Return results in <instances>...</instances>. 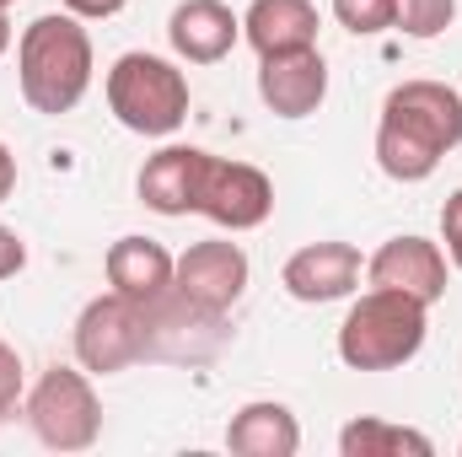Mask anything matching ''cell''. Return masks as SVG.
Wrapping results in <instances>:
<instances>
[{
  "label": "cell",
  "mask_w": 462,
  "mask_h": 457,
  "mask_svg": "<svg viewBox=\"0 0 462 457\" xmlns=\"http://www.w3.org/2000/svg\"><path fill=\"white\" fill-rule=\"evenodd\" d=\"M462 145V98L447 81H403L387 92L376 124V167L393 183H425Z\"/></svg>",
  "instance_id": "cell-1"
},
{
  "label": "cell",
  "mask_w": 462,
  "mask_h": 457,
  "mask_svg": "<svg viewBox=\"0 0 462 457\" xmlns=\"http://www.w3.org/2000/svg\"><path fill=\"white\" fill-rule=\"evenodd\" d=\"M16 81H22V98L32 114H70L92 87V38H87L81 16L60 11V16H38L32 27H22Z\"/></svg>",
  "instance_id": "cell-2"
},
{
  "label": "cell",
  "mask_w": 462,
  "mask_h": 457,
  "mask_svg": "<svg viewBox=\"0 0 462 457\" xmlns=\"http://www.w3.org/2000/svg\"><path fill=\"white\" fill-rule=\"evenodd\" d=\"M425 302L371 285L339 323V360L349 371H393L425 350Z\"/></svg>",
  "instance_id": "cell-3"
},
{
  "label": "cell",
  "mask_w": 462,
  "mask_h": 457,
  "mask_svg": "<svg viewBox=\"0 0 462 457\" xmlns=\"http://www.w3.org/2000/svg\"><path fill=\"white\" fill-rule=\"evenodd\" d=\"M108 108L134 135H172L189 118V76L162 54H118L108 70Z\"/></svg>",
  "instance_id": "cell-4"
},
{
  "label": "cell",
  "mask_w": 462,
  "mask_h": 457,
  "mask_svg": "<svg viewBox=\"0 0 462 457\" xmlns=\"http://www.w3.org/2000/svg\"><path fill=\"white\" fill-rule=\"evenodd\" d=\"M156 334L162 329H156L151 307L108 291V296H92L81 307V318H76V360L92 377H114L124 366H134L140 355H151Z\"/></svg>",
  "instance_id": "cell-5"
},
{
  "label": "cell",
  "mask_w": 462,
  "mask_h": 457,
  "mask_svg": "<svg viewBox=\"0 0 462 457\" xmlns=\"http://www.w3.org/2000/svg\"><path fill=\"white\" fill-rule=\"evenodd\" d=\"M27 425L54 452H87L103 436V404H97L92 377L70 366L43 371L38 387L27 393Z\"/></svg>",
  "instance_id": "cell-6"
},
{
  "label": "cell",
  "mask_w": 462,
  "mask_h": 457,
  "mask_svg": "<svg viewBox=\"0 0 462 457\" xmlns=\"http://www.w3.org/2000/svg\"><path fill=\"white\" fill-rule=\"evenodd\" d=\"M172 291L183 296L189 312H199L205 323H221L231 307L242 302V291H247V253H242L236 242H221V237L194 242V247L178 258Z\"/></svg>",
  "instance_id": "cell-7"
},
{
  "label": "cell",
  "mask_w": 462,
  "mask_h": 457,
  "mask_svg": "<svg viewBox=\"0 0 462 457\" xmlns=\"http://www.w3.org/2000/svg\"><path fill=\"white\" fill-rule=\"evenodd\" d=\"M274 210V183L269 173L247 167V162H221V156H205V173H199V194H194V216L216 221L226 231H253L269 221Z\"/></svg>",
  "instance_id": "cell-8"
},
{
  "label": "cell",
  "mask_w": 462,
  "mask_h": 457,
  "mask_svg": "<svg viewBox=\"0 0 462 457\" xmlns=\"http://www.w3.org/2000/svg\"><path fill=\"white\" fill-rule=\"evenodd\" d=\"M365 280L387 285V291H403V296H420L425 307H436L447 296V253L430 237H393V242H382L371 253Z\"/></svg>",
  "instance_id": "cell-9"
},
{
  "label": "cell",
  "mask_w": 462,
  "mask_h": 457,
  "mask_svg": "<svg viewBox=\"0 0 462 457\" xmlns=\"http://www.w3.org/2000/svg\"><path fill=\"white\" fill-rule=\"evenodd\" d=\"M280 285L296 302H307V307L345 302L349 291L360 285V247H349V242H307V247H296L285 258Z\"/></svg>",
  "instance_id": "cell-10"
},
{
  "label": "cell",
  "mask_w": 462,
  "mask_h": 457,
  "mask_svg": "<svg viewBox=\"0 0 462 457\" xmlns=\"http://www.w3.org/2000/svg\"><path fill=\"white\" fill-rule=\"evenodd\" d=\"M258 98L263 108L280 118H307L323 108L328 98V65L318 49H291V54H269L258 65Z\"/></svg>",
  "instance_id": "cell-11"
},
{
  "label": "cell",
  "mask_w": 462,
  "mask_h": 457,
  "mask_svg": "<svg viewBox=\"0 0 462 457\" xmlns=\"http://www.w3.org/2000/svg\"><path fill=\"white\" fill-rule=\"evenodd\" d=\"M172 280H178V258L162 242H151V237H118L114 247H108V285H114L118 296L162 312L172 302Z\"/></svg>",
  "instance_id": "cell-12"
},
{
  "label": "cell",
  "mask_w": 462,
  "mask_h": 457,
  "mask_svg": "<svg viewBox=\"0 0 462 457\" xmlns=\"http://www.w3.org/2000/svg\"><path fill=\"white\" fill-rule=\"evenodd\" d=\"M167 38L178 49V60L189 65H216L226 60L242 38V16L231 11L226 0H183L167 22Z\"/></svg>",
  "instance_id": "cell-13"
},
{
  "label": "cell",
  "mask_w": 462,
  "mask_h": 457,
  "mask_svg": "<svg viewBox=\"0 0 462 457\" xmlns=\"http://www.w3.org/2000/svg\"><path fill=\"white\" fill-rule=\"evenodd\" d=\"M205 156L199 145H162L156 156H145L140 167V205L156 210V216H189L194 210V194H199V173H205Z\"/></svg>",
  "instance_id": "cell-14"
},
{
  "label": "cell",
  "mask_w": 462,
  "mask_h": 457,
  "mask_svg": "<svg viewBox=\"0 0 462 457\" xmlns=\"http://www.w3.org/2000/svg\"><path fill=\"white\" fill-rule=\"evenodd\" d=\"M242 38L258 49V60L318 49V5L312 0H253L242 16Z\"/></svg>",
  "instance_id": "cell-15"
},
{
  "label": "cell",
  "mask_w": 462,
  "mask_h": 457,
  "mask_svg": "<svg viewBox=\"0 0 462 457\" xmlns=\"http://www.w3.org/2000/svg\"><path fill=\"white\" fill-rule=\"evenodd\" d=\"M226 447L236 457H296L301 452V425L285 404H242L226 425Z\"/></svg>",
  "instance_id": "cell-16"
},
{
  "label": "cell",
  "mask_w": 462,
  "mask_h": 457,
  "mask_svg": "<svg viewBox=\"0 0 462 457\" xmlns=\"http://www.w3.org/2000/svg\"><path fill=\"white\" fill-rule=\"evenodd\" d=\"M339 452L345 457H430V436L425 431H409V425H393V420H349L339 431Z\"/></svg>",
  "instance_id": "cell-17"
},
{
  "label": "cell",
  "mask_w": 462,
  "mask_h": 457,
  "mask_svg": "<svg viewBox=\"0 0 462 457\" xmlns=\"http://www.w3.org/2000/svg\"><path fill=\"white\" fill-rule=\"evenodd\" d=\"M457 16V0H398V33L409 38H441Z\"/></svg>",
  "instance_id": "cell-18"
},
{
  "label": "cell",
  "mask_w": 462,
  "mask_h": 457,
  "mask_svg": "<svg viewBox=\"0 0 462 457\" xmlns=\"http://www.w3.org/2000/svg\"><path fill=\"white\" fill-rule=\"evenodd\" d=\"M334 16L355 38H376L398 22V0H334Z\"/></svg>",
  "instance_id": "cell-19"
},
{
  "label": "cell",
  "mask_w": 462,
  "mask_h": 457,
  "mask_svg": "<svg viewBox=\"0 0 462 457\" xmlns=\"http://www.w3.org/2000/svg\"><path fill=\"white\" fill-rule=\"evenodd\" d=\"M22 404V355L0 340V420Z\"/></svg>",
  "instance_id": "cell-20"
},
{
  "label": "cell",
  "mask_w": 462,
  "mask_h": 457,
  "mask_svg": "<svg viewBox=\"0 0 462 457\" xmlns=\"http://www.w3.org/2000/svg\"><path fill=\"white\" fill-rule=\"evenodd\" d=\"M441 237H447V258L462 269V189L441 205Z\"/></svg>",
  "instance_id": "cell-21"
},
{
  "label": "cell",
  "mask_w": 462,
  "mask_h": 457,
  "mask_svg": "<svg viewBox=\"0 0 462 457\" xmlns=\"http://www.w3.org/2000/svg\"><path fill=\"white\" fill-rule=\"evenodd\" d=\"M22 264H27V247H22V237H16L11 227H0V280H11Z\"/></svg>",
  "instance_id": "cell-22"
},
{
  "label": "cell",
  "mask_w": 462,
  "mask_h": 457,
  "mask_svg": "<svg viewBox=\"0 0 462 457\" xmlns=\"http://www.w3.org/2000/svg\"><path fill=\"white\" fill-rule=\"evenodd\" d=\"M129 0H65V11L70 16H81V22H103V16H118Z\"/></svg>",
  "instance_id": "cell-23"
},
{
  "label": "cell",
  "mask_w": 462,
  "mask_h": 457,
  "mask_svg": "<svg viewBox=\"0 0 462 457\" xmlns=\"http://www.w3.org/2000/svg\"><path fill=\"white\" fill-rule=\"evenodd\" d=\"M11 189H16V156H11L5 140H0V205L11 200Z\"/></svg>",
  "instance_id": "cell-24"
},
{
  "label": "cell",
  "mask_w": 462,
  "mask_h": 457,
  "mask_svg": "<svg viewBox=\"0 0 462 457\" xmlns=\"http://www.w3.org/2000/svg\"><path fill=\"white\" fill-rule=\"evenodd\" d=\"M11 49V22H5V5H0V54Z\"/></svg>",
  "instance_id": "cell-25"
},
{
  "label": "cell",
  "mask_w": 462,
  "mask_h": 457,
  "mask_svg": "<svg viewBox=\"0 0 462 457\" xmlns=\"http://www.w3.org/2000/svg\"><path fill=\"white\" fill-rule=\"evenodd\" d=\"M0 5H11V0H0Z\"/></svg>",
  "instance_id": "cell-26"
}]
</instances>
